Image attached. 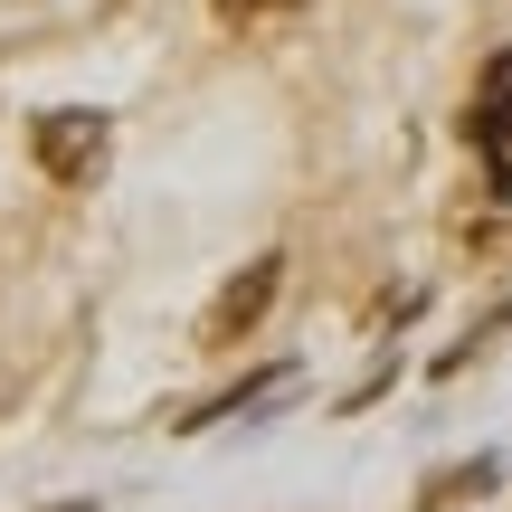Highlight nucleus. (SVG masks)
<instances>
[{
  "instance_id": "f257e3e1",
  "label": "nucleus",
  "mask_w": 512,
  "mask_h": 512,
  "mask_svg": "<svg viewBox=\"0 0 512 512\" xmlns=\"http://www.w3.org/2000/svg\"><path fill=\"white\" fill-rule=\"evenodd\" d=\"M29 152H38V171H48V181L86 190L95 171H105V152H114V124H105V114H95V105L38 114V124H29Z\"/></svg>"
},
{
  "instance_id": "f03ea898",
  "label": "nucleus",
  "mask_w": 512,
  "mask_h": 512,
  "mask_svg": "<svg viewBox=\"0 0 512 512\" xmlns=\"http://www.w3.org/2000/svg\"><path fill=\"white\" fill-rule=\"evenodd\" d=\"M275 285H285V247L247 256V275H228V285H219V304L200 313V332H190V342H200V351H228V342H238V332H256V323H266Z\"/></svg>"
},
{
  "instance_id": "7ed1b4c3",
  "label": "nucleus",
  "mask_w": 512,
  "mask_h": 512,
  "mask_svg": "<svg viewBox=\"0 0 512 512\" xmlns=\"http://www.w3.org/2000/svg\"><path fill=\"white\" fill-rule=\"evenodd\" d=\"M465 133H475L484 152H494V181L512 190V48L484 67V86H475V105H465Z\"/></svg>"
},
{
  "instance_id": "20e7f679",
  "label": "nucleus",
  "mask_w": 512,
  "mask_h": 512,
  "mask_svg": "<svg viewBox=\"0 0 512 512\" xmlns=\"http://www.w3.org/2000/svg\"><path fill=\"white\" fill-rule=\"evenodd\" d=\"M275 380H285V370H247V380H238V389H228V399H209V408H190V418H181V427H209V418H228V408H247V399H266V389H275Z\"/></svg>"
},
{
  "instance_id": "39448f33",
  "label": "nucleus",
  "mask_w": 512,
  "mask_h": 512,
  "mask_svg": "<svg viewBox=\"0 0 512 512\" xmlns=\"http://www.w3.org/2000/svg\"><path fill=\"white\" fill-rule=\"evenodd\" d=\"M256 10H275V0H219V19H238V29H247Z\"/></svg>"
}]
</instances>
